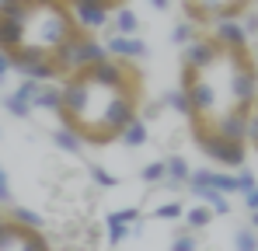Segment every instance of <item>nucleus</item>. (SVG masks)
<instances>
[{
    "mask_svg": "<svg viewBox=\"0 0 258 251\" xmlns=\"http://www.w3.org/2000/svg\"><path fill=\"white\" fill-rule=\"evenodd\" d=\"M140 70L122 59H101L59 81V126H70L84 143L105 147L140 115Z\"/></svg>",
    "mask_w": 258,
    "mask_h": 251,
    "instance_id": "obj_1",
    "label": "nucleus"
},
{
    "mask_svg": "<svg viewBox=\"0 0 258 251\" xmlns=\"http://www.w3.org/2000/svg\"><path fill=\"white\" fill-rule=\"evenodd\" d=\"M81 35L67 0H0V52L11 70L21 63H56Z\"/></svg>",
    "mask_w": 258,
    "mask_h": 251,
    "instance_id": "obj_2",
    "label": "nucleus"
},
{
    "mask_svg": "<svg viewBox=\"0 0 258 251\" xmlns=\"http://www.w3.org/2000/svg\"><path fill=\"white\" fill-rule=\"evenodd\" d=\"M255 0H181L185 21H192L196 28H213L216 21L227 18H241Z\"/></svg>",
    "mask_w": 258,
    "mask_h": 251,
    "instance_id": "obj_3",
    "label": "nucleus"
},
{
    "mask_svg": "<svg viewBox=\"0 0 258 251\" xmlns=\"http://www.w3.org/2000/svg\"><path fill=\"white\" fill-rule=\"evenodd\" d=\"M196 147L210 161H216V164H223V167H244V154H248V143L244 140H223L216 133H199L196 136Z\"/></svg>",
    "mask_w": 258,
    "mask_h": 251,
    "instance_id": "obj_4",
    "label": "nucleus"
},
{
    "mask_svg": "<svg viewBox=\"0 0 258 251\" xmlns=\"http://www.w3.org/2000/svg\"><path fill=\"white\" fill-rule=\"evenodd\" d=\"M0 251H52L42 230L21 227L14 220H0Z\"/></svg>",
    "mask_w": 258,
    "mask_h": 251,
    "instance_id": "obj_5",
    "label": "nucleus"
},
{
    "mask_svg": "<svg viewBox=\"0 0 258 251\" xmlns=\"http://www.w3.org/2000/svg\"><path fill=\"white\" fill-rule=\"evenodd\" d=\"M67 4H70L74 21H77V28L84 35H94L101 28H108V21H112V11L105 4H98V0H67Z\"/></svg>",
    "mask_w": 258,
    "mask_h": 251,
    "instance_id": "obj_6",
    "label": "nucleus"
},
{
    "mask_svg": "<svg viewBox=\"0 0 258 251\" xmlns=\"http://www.w3.org/2000/svg\"><path fill=\"white\" fill-rule=\"evenodd\" d=\"M210 39L223 49H248V32L241 25V18H227V21H216Z\"/></svg>",
    "mask_w": 258,
    "mask_h": 251,
    "instance_id": "obj_7",
    "label": "nucleus"
},
{
    "mask_svg": "<svg viewBox=\"0 0 258 251\" xmlns=\"http://www.w3.org/2000/svg\"><path fill=\"white\" fill-rule=\"evenodd\" d=\"M105 52L112 59H122V63H133V59H143L147 56V42L136 39V35H112L105 42Z\"/></svg>",
    "mask_w": 258,
    "mask_h": 251,
    "instance_id": "obj_8",
    "label": "nucleus"
},
{
    "mask_svg": "<svg viewBox=\"0 0 258 251\" xmlns=\"http://www.w3.org/2000/svg\"><path fill=\"white\" fill-rule=\"evenodd\" d=\"M32 108L39 112H59V81H42L32 94Z\"/></svg>",
    "mask_w": 258,
    "mask_h": 251,
    "instance_id": "obj_9",
    "label": "nucleus"
},
{
    "mask_svg": "<svg viewBox=\"0 0 258 251\" xmlns=\"http://www.w3.org/2000/svg\"><path fill=\"white\" fill-rule=\"evenodd\" d=\"M108 28L115 32V35H136L140 32V18H136V11L133 7H115L112 11V21H108Z\"/></svg>",
    "mask_w": 258,
    "mask_h": 251,
    "instance_id": "obj_10",
    "label": "nucleus"
},
{
    "mask_svg": "<svg viewBox=\"0 0 258 251\" xmlns=\"http://www.w3.org/2000/svg\"><path fill=\"white\" fill-rule=\"evenodd\" d=\"M188 178H192V167H188V161L185 157H168L164 161V181L171 185V189H178V185H188Z\"/></svg>",
    "mask_w": 258,
    "mask_h": 251,
    "instance_id": "obj_11",
    "label": "nucleus"
},
{
    "mask_svg": "<svg viewBox=\"0 0 258 251\" xmlns=\"http://www.w3.org/2000/svg\"><path fill=\"white\" fill-rule=\"evenodd\" d=\"M192 196H199V203H203V206L213 209V216H223V213H230V199H227L223 192L210 189V185H199V189H192Z\"/></svg>",
    "mask_w": 258,
    "mask_h": 251,
    "instance_id": "obj_12",
    "label": "nucleus"
},
{
    "mask_svg": "<svg viewBox=\"0 0 258 251\" xmlns=\"http://www.w3.org/2000/svg\"><path fill=\"white\" fill-rule=\"evenodd\" d=\"M147 136H150V133H147V119H143V115H136V119L119 133V140H122L126 147H133V150H136V147H143V143H147Z\"/></svg>",
    "mask_w": 258,
    "mask_h": 251,
    "instance_id": "obj_13",
    "label": "nucleus"
},
{
    "mask_svg": "<svg viewBox=\"0 0 258 251\" xmlns=\"http://www.w3.org/2000/svg\"><path fill=\"white\" fill-rule=\"evenodd\" d=\"M52 143H56L59 150H67V154H81V150H84V140H81L70 126H59V129L52 133Z\"/></svg>",
    "mask_w": 258,
    "mask_h": 251,
    "instance_id": "obj_14",
    "label": "nucleus"
},
{
    "mask_svg": "<svg viewBox=\"0 0 258 251\" xmlns=\"http://www.w3.org/2000/svg\"><path fill=\"white\" fill-rule=\"evenodd\" d=\"M7 220H14V223H21V227H32V230H42V213H35V209L28 206H7Z\"/></svg>",
    "mask_w": 258,
    "mask_h": 251,
    "instance_id": "obj_15",
    "label": "nucleus"
},
{
    "mask_svg": "<svg viewBox=\"0 0 258 251\" xmlns=\"http://www.w3.org/2000/svg\"><path fill=\"white\" fill-rule=\"evenodd\" d=\"M181 220H185V227L196 234V230H203V227H210V223H213V209H210V206L185 209V216H181Z\"/></svg>",
    "mask_w": 258,
    "mask_h": 251,
    "instance_id": "obj_16",
    "label": "nucleus"
},
{
    "mask_svg": "<svg viewBox=\"0 0 258 251\" xmlns=\"http://www.w3.org/2000/svg\"><path fill=\"white\" fill-rule=\"evenodd\" d=\"M129 234H133V230H129V223H122V216H119V213H108V244L119 248Z\"/></svg>",
    "mask_w": 258,
    "mask_h": 251,
    "instance_id": "obj_17",
    "label": "nucleus"
},
{
    "mask_svg": "<svg viewBox=\"0 0 258 251\" xmlns=\"http://www.w3.org/2000/svg\"><path fill=\"white\" fill-rule=\"evenodd\" d=\"M4 108H7V115H14V119H28V115L35 112V108H32V105L18 94V91H11V94L4 98Z\"/></svg>",
    "mask_w": 258,
    "mask_h": 251,
    "instance_id": "obj_18",
    "label": "nucleus"
},
{
    "mask_svg": "<svg viewBox=\"0 0 258 251\" xmlns=\"http://www.w3.org/2000/svg\"><path fill=\"white\" fill-rule=\"evenodd\" d=\"M234 251H258V230L255 227H237L234 230Z\"/></svg>",
    "mask_w": 258,
    "mask_h": 251,
    "instance_id": "obj_19",
    "label": "nucleus"
},
{
    "mask_svg": "<svg viewBox=\"0 0 258 251\" xmlns=\"http://www.w3.org/2000/svg\"><path fill=\"white\" fill-rule=\"evenodd\" d=\"M196 32H199V28H196L192 21H178V25H174V32H171V42H174V45H192V42L199 39Z\"/></svg>",
    "mask_w": 258,
    "mask_h": 251,
    "instance_id": "obj_20",
    "label": "nucleus"
},
{
    "mask_svg": "<svg viewBox=\"0 0 258 251\" xmlns=\"http://www.w3.org/2000/svg\"><path fill=\"white\" fill-rule=\"evenodd\" d=\"M164 105H168V108H174L178 115H185V119H188V112H192V108H188V94H185L181 87H174V91H168V94H164Z\"/></svg>",
    "mask_w": 258,
    "mask_h": 251,
    "instance_id": "obj_21",
    "label": "nucleus"
},
{
    "mask_svg": "<svg viewBox=\"0 0 258 251\" xmlns=\"http://www.w3.org/2000/svg\"><path fill=\"white\" fill-rule=\"evenodd\" d=\"M140 178H143L147 185H157V181H164V161H150V164H143Z\"/></svg>",
    "mask_w": 258,
    "mask_h": 251,
    "instance_id": "obj_22",
    "label": "nucleus"
},
{
    "mask_svg": "<svg viewBox=\"0 0 258 251\" xmlns=\"http://www.w3.org/2000/svg\"><path fill=\"white\" fill-rule=\"evenodd\" d=\"M171 251H199V241H196V234L192 230H181L178 237L171 241Z\"/></svg>",
    "mask_w": 258,
    "mask_h": 251,
    "instance_id": "obj_23",
    "label": "nucleus"
},
{
    "mask_svg": "<svg viewBox=\"0 0 258 251\" xmlns=\"http://www.w3.org/2000/svg\"><path fill=\"white\" fill-rule=\"evenodd\" d=\"M154 216H157V220H181V216H185V206H181V203H164V206L154 209Z\"/></svg>",
    "mask_w": 258,
    "mask_h": 251,
    "instance_id": "obj_24",
    "label": "nucleus"
},
{
    "mask_svg": "<svg viewBox=\"0 0 258 251\" xmlns=\"http://www.w3.org/2000/svg\"><path fill=\"white\" fill-rule=\"evenodd\" d=\"M91 181L101 185V189H112V185H115V174H108L101 164H94V167H91Z\"/></svg>",
    "mask_w": 258,
    "mask_h": 251,
    "instance_id": "obj_25",
    "label": "nucleus"
},
{
    "mask_svg": "<svg viewBox=\"0 0 258 251\" xmlns=\"http://www.w3.org/2000/svg\"><path fill=\"white\" fill-rule=\"evenodd\" d=\"M241 25H244L248 39H251V35H258V11H251V7H248V11L241 14Z\"/></svg>",
    "mask_w": 258,
    "mask_h": 251,
    "instance_id": "obj_26",
    "label": "nucleus"
},
{
    "mask_svg": "<svg viewBox=\"0 0 258 251\" xmlns=\"http://www.w3.org/2000/svg\"><path fill=\"white\" fill-rule=\"evenodd\" d=\"M0 206H11V181H7L4 167H0Z\"/></svg>",
    "mask_w": 258,
    "mask_h": 251,
    "instance_id": "obj_27",
    "label": "nucleus"
},
{
    "mask_svg": "<svg viewBox=\"0 0 258 251\" xmlns=\"http://www.w3.org/2000/svg\"><path fill=\"white\" fill-rule=\"evenodd\" d=\"M255 174L251 171H237V192H248V189H255Z\"/></svg>",
    "mask_w": 258,
    "mask_h": 251,
    "instance_id": "obj_28",
    "label": "nucleus"
},
{
    "mask_svg": "<svg viewBox=\"0 0 258 251\" xmlns=\"http://www.w3.org/2000/svg\"><path fill=\"white\" fill-rule=\"evenodd\" d=\"M244 206L251 209V213L258 209V185H255V189H248V192H244Z\"/></svg>",
    "mask_w": 258,
    "mask_h": 251,
    "instance_id": "obj_29",
    "label": "nucleus"
},
{
    "mask_svg": "<svg viewBox=\"0 0 258 251\" xmlns=\"http://www.w3.org/2000/svg\"><path fill=\"white\" fill-rule=\"evenodd\" d=\"M7 74H11V59H7V56H4V52H0V81H4V77H7Z\"/></svg>",
    "mask_w": 258,
    "mask_h": 251,
    "instance_id": "obj_30",
    "label": "nucleus"
},
{
    "mask_svg": "<svg viewBox=\"0 0 258 251\" xmlns=\"http://www.w3.org/2000/svg\"><path fill=\"white\" fill-rule=\"evenodd\" d=\"M147 4H150L154 11H168V7H171V0H147Z\"/></svg>",
    "mask_w": 258,
    "mask_h": 251,
    "instance_id": "obj_31",
    "label": "nucleus"
},
{
    "mask_svg": "<svg viewBox=\"0 0 258 251\" xmlns=\"http://www.w3.org/2000/svg\"><path fill=\"white\" fill-rule=\"evenodd\" d=\"M98 4H105L108 11H115V7H122V0H98Z\"/></svg>",
    "mask_w": 258,
    "mask_h": 251,
    "instance_id": "obj_32",
    "label": "nucleus"
},
{
    "mask_svg": "<svg viewBox=\"0 0 258 251\" xmlns=\"http://www.w3.org/2000/svg\"><path fill=\"white\" fill-rule=\"evenodd\" d=\"M251 227H255V230H258V209H255V213H251Z\"/></svg>",
    "mask_w": 258,
    "mask_h": 251,
    "instance_id": "obj_33",
    "label": "nucleus"
},
{
    "mask_svg": "<svg viewBox=\"0 0 258 251\" xmlns=\"http://www.w3.org/2000/svg\"><path fill=\"white\" fill-rule=\"evenodd\" d=\"M0 220H4V206H0Z\"/></svg>",
    "mask_w": 258,
    "mask_h": 251,
    "instance_id": "obj_34",
    "label": "nucleus"
},
{
    "mask_svg": "<svg viewBox=\"0 0 258 251\" xmlns=\"http://www.w3.org/2000/svg\"><path fill=\"white\" fill-rule=\"evenodd\" d=\"M255 150H258V143H255Z\"/></svg>",
    "mask_w": 258,
    "mask_h": 251,
    "instance_id": "obj_35",
    "label": "nucleus"
}]
</instances>
